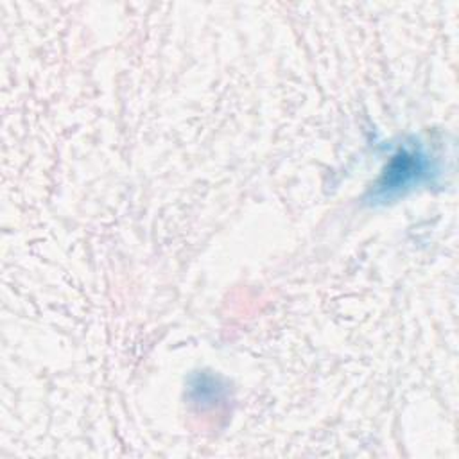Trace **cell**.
Segmentation results:
<instances>
[{
  "label": "cell",
  "instance_id": "6da1fadb",
  "mask_svg": "<svg viewBox=\"0 0 459 459\" xmlns=\"http://www.w3.org/2000/svg\"><path fill=\"white\" fill-rule=\"evenodd\" d=\"M425 170H427V156L421 151L402 149L389 161L378 183V194L391 195L393 192H400L418 183L420 178L425 174Z\"/></svg>",
  "mask_w": 459,
  "mask_h": 459
}]
</instances>
